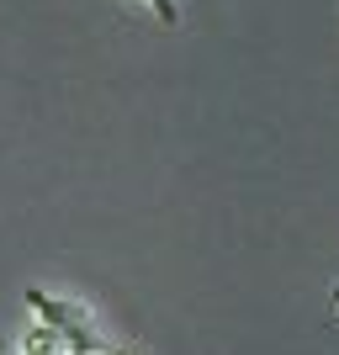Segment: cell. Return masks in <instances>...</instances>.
Wrapping results in <instances>:
<instances>
[{
    "label": "cell",
    "instance_id": "obj_5",
    "mask_svg": "<svg viewBox=\"0 0 339 355\" xmlns=\"http://www.w3.org/2000/svg\"><path fill=\"white\" fill-rule=\"evenodd\" d=\"M112 355H128V350H112Z\"/></svg>",
    "mask_w": 339,
    "mask_h": 355
},
{
    "label": "cell",
    "instance_id": "obj_2",
    "mask_svg": "<svg viewBox=\"0 0 339 355\" xmlns=\"http://www.w3.org/2000/svg\"><path fill=\"white\" fill-rule=\"evenodd\" d=\"M16 355H69V345H64L53 329H43L32 318V324L21 329V340H16Z\"/></svg>",
    "mask_w": 339,
    "mask_h": 355
},
{
    "label": "cell",
    "instance_id": "obj_4",
    "mask_svg": "<svg viewBox=\"0 0 339 355\" xmlns=\"http://www.w3.org/2000/svg\"><path fill=\"white\" fill-rule=\"evenodd\" d=\"M334 308H339V286H334Z\"/></svg>",
    "mask_w": 339,
    "mask_h": 355
},
{
    "label": "cell",
    "instance_id": "obj_1",
    "mask_svg": "<svg viewBox=\"0 0 339 355\" xmlns=\"http://www.w3.org/2000/svg\"><path fill=\"white\" fill-rule=\"evenodd\" d=\"M27 313L37 318L43 329H53L64 345H69V355H101L106 340L101 329H96V318H90L85 302H74V297H59V292H43V286H27Z\"/></svg>",
    "mask_w": 339,
    "mask_h": 355
},
{
    "label": "cell",
    "instance_id": "obj_3",
    "mask_svg": "<svg viewBox=\"0 0 339 355\" xmlns=\"http://www.w3.org/2000/svg\"><path fill=\"white\" fill-rule=\"evenodd\" d=\"M144 6H148V11H154V16H159L164 27H175V21H180V11H175V0H144Z\"/></svg>",
    "mask_w": 339,
    "mask_h": 355
}]
</instances>
